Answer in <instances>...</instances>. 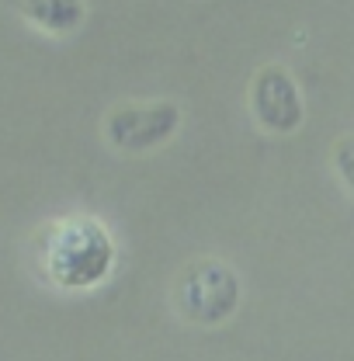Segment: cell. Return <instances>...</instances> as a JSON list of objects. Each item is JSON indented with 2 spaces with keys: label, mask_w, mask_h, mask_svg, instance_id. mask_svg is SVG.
Returning a JSON list of instances; mask_svg holds the SVG:
<instances>
[{
  "label": "cell",
  "mask_w": 354,
  "mask_h": 361,
  "mask_svg": "<svg viewBox=\"0 0 354 361\" xmlns=\"http://www.w3.org/2000/svg\"><path fill=\"white\" fill-rule=\"evenodd\" d=\"M115 261V247L108 229L94 219H66L45 233L42 264L45 274L63 288L97 285Z\"/></svg>",
  "instance_id": "obj_1"
},
{
  "label": "cell",
  "mask_w": 354,
  "mask_h": 361,
  "mask_svg": "<svg viewBox=\"0 0 354 361\" xmlns=\"http://www.w3.org/2000/svg\"><path fill=\"white\" fill-rule=\"evenodd\" d=\"M174 306L195 326H216L226 323L240 306V278L222 261H195L177 274Z\"/></svg>",
  "instance_id": "obj_2"
},
{
  "label": "cell",
  "mask_w": 354,
  "mask_h": 361,
  "mask_svg": "<svg viewBox=\"0 0 354 361\" xmlns=\"http://www.w3.org/2000/svg\"><path fill=\"white\" fill-rule=\"evenodd\" d=\"M181 126V108L174 101H149V104H118L104 118V135L122 153H146L164 146Z\"/></svg>",
  "instance_id": "obj_3"
},
{
  "label": "cell",
  "mask_w": 354,
  "mask_h": 361,
  "mask_svg": "<svg viewBox=\"0 0 354 361\" xmlns=\"http://www.w3.org/2000/svg\"><path fill=\"white\" fill-rule=\"evenodd\" d=\"M250 111H254L257 126L267 133L288 135L303 126V115H306L303 94L285 66L257 70V77L250 84Z\"/></svg>",
  "instance_id": "obj_4"
},
{
  "label": "cell",
  "mask_w": 354,
  "mask_h": 361,
  "mask_svg": "<svg viewBox=\"0 0 354 361\" xmlns=\"http://www.w3.org/2000/svg\"><path fill=\"white\" fill-rule=\"evenodd\" d=\"M28 21L52 35H70L84 21V0H25Z\"/></svg>",
  "instance_id": "obj_5"
},
{
  "label": "cell",
  "mask_w": 354,
  "mask_h": 361,
  "mask_svg": "<svg viewBox=\"0 0 354 361\" xmlns=\"http://www.w3.org/2000/svg\"><path fill=\"white\" fill-rule=\"evenodd\" d=\"M334 167H337L341 180L354 191V135L337 139V146H334Z\"/></svg>",
  "instance_id": "obj_6"
}]
</instances>
